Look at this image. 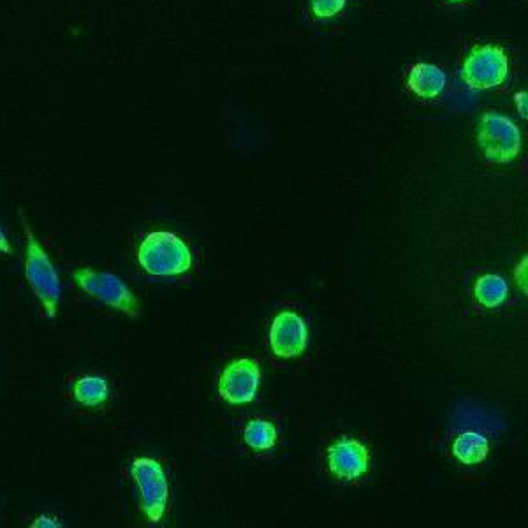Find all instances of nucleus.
<instances>
[{"label":"nucleus","instance_id":"nucleus-1","mask_svg":"<svg viewBox=\"0 0 528 528\" xmlns=\"http://www.w3.org/2000/svg\"><path fill=\"white\" fill-rule=\"evenodd\" d=\"M141 268L155 277H176L189 272L191 250L187 243L168 231H155L141 242L138 250Z\"/></svg>","mask_w":528,"mask_h":528},{"label":"nucleus","instance_id":"nucleus-2","mask_svg":"<svg viewBox=\"0 0 528 528\" xmlns=\"http://www.w3.org/2000/svg\"><path fill=\"white\" fill-rule=\"evenodd\" d=\"M27 235V256H25V277L37 300L43 303L48 317L57 316V305L60 300L59 275L53 268L52 261L43 247L39 245L29 224L23 220Z\"/></svg>","mask_w":528,"mask_h":528},{"label":"nucleus","instance_id":"nucleus-3","mask_svg":"<svg viewBox=\"0 0 528 528\" xmlns=\"http://www.w3.org/2000/svg\"><path fill=\"white\" fill-rule=\"evenodd\" d=\"M477 141L486 161L492 164H507L520 155L521 134L518 125L511 118L495 111H488L481 117Z\"/></svg>","mask_w":528,"mask_h":528},{"label":"nucleus","instance_id":"nucleus-4","mask_svg":"<svg viewBox=\"0 0 528 528\" xmlns=\"http://www.w3.org/2000/svg\"><path fill=\"white\" fill-rule=\"evenodd\" d=\"M74 280L88 296L103 301L104 305L117 308L122 314H127L131 319L140 316V300L132 294L131 289L125 286L117 275L106 272H96L90 268H80L74 272Z\"/></svg>","mask_w":528,"mask_h":528},{"label":"nucleus","instance_id":"nucleus-5","mask_svg":"<svg viewBox=\"0 0 528 528\" xmlns=\"http://www.w3.org/2000/svg\"><path fill=\"white\" fill-rule=\"evenodd\" d=\"M509 59L497 44H477L463 62L462 78L472 90H490L506 81Z\"/></svg>","mask_w":528,"mask_h":528},{"label":"nucleus","instance_id":"nucleus-6","mask_svg":"<svg viewBox=\"0 0 528 528\" xmlns=\"http://www.w3.org/2000/svg\"><path fill=\"white\" fill-rule=\"evenodd\" d=\"M131 474L141 493V509L150 523H159L168 506V479L161 463L152 458H138L131 465Z\"/></svg>","mask_w":528,"mask_h":528},{"label":"nucleus","instance_id":"nucleus-7","mask_svg":"<svg viewBox=\"0 0 528 528\" xmlns=\"http://www.w3.org/2000/svg\"><path fill=\"white\" fill-rule=\"evenodd\" d=\"M261 372L256 361L236 360L220 375L219 393L231 405L250 404L257 395Z\"/></svg>","mask_w":528,"mask_h":528},{"label":"nucleus","instance_id":"nucleus-8","mask_svg":"<svg viewBox=\"0 0 528 528\" xmlns=\"http://www.w3.org/2000/svg\"><path fill=\"white\" fill-rule=\"evenodd\" d=\"M328 467L333 476L356 481L370 469V453L358 440L345 437L328 449Z\"/></svg>","mask_w":528,"mask_h":528},{"label":"nucleus","instance_id":"nucleus-9","mask_svg":"<svg viewBox=\"0 0 528 528\" xmlns=\"http://www.w3.org/2000/svg\"><path fill=\"white\" fill-rule=\"evenodd\" d=\"M307 326L298 314L282 312L270 330V345L279 358H296L307 347Z\"/></svg>","mask_w":528,"mask_h":528},{"label":"nucleus","instance_id":"nucleus-10","mask_svg":"<svg viewBox=\"0 0 528 528\" xmlns=\"http://www.w3.org/2000/svg\"><path fill=\"white\" fill-rule=\"evenodd\" d=\"M407 87L421 99H435L444 92L446 74L433 64H416L407 78Z\"/></svg>","mask_w":528,"mask_h":528},{"label":"nucleus","instance_id":"nucleus-11","mask_svg":"<svg viewBox=\"0 0 528 528\" xmlns=\"http://www.w3.org/2000/svg\"><path fill=\"white\" fill-rule=\"evenodd\" d=\"M490 444L483 435L479 433H462L453 444V455L463 465H479L488 456Z\"/></svg>","mask_w":528,"mask_h":528},{"label":"nucleus","instance_id":"nucleus-12","mask_svg":"<svg viewBox=\"0 0 528 528\" xmlns=\"http://www.w3.org/2000/svg\"><path fill=\"white\" fill-rule=\"evenodd\" d=\"M509 287L506 280L497 275H483L474 286V296L484 308H499L507 300Z\"/></svg>","mask_w":528,"mask_h":528},{"label":"nucleus","instance_id":"nucleus-13","mask_svg":"<svg viewBox=\"0 0 528 528\" xmlns=\"http://www.w3.org/2000/svg\"><path fill=\"white\" fill-rule=\"evenodd\" d=\"M110 389L103 377H83L74 384V400L87 407H99L108 400Z\"/></svg>","mask_w":528,"mask_h":528},{"label":"nucleus","instance_id":"nucleus-14","mask_svg":"<svg viewBox=\"0 0 528 528\" xmlns=\"http://www.w3.org/2000/svg\"><path fill=\"white\" fill-rule=\"evenodd\" d=\"M243 440L249 448L256 449V451H268V449L273 448V444L277 440V430L272 423H268L264 419H254L245 428Z\"/></svg>","mask_w":528,"mask_h":528},{"label":"nucleus","instance_id":"nucleus-15","mask_svg":"<svg viewBox=\"0 0 528 528\" xmlns=\"http://www.w3.org/2000/svg\"><path fill=\"white\" fill-rule=\"evenodd\" d=\"M344 6L345 0H312V11L317 18H333Z\"/></svg>","mask_w":528,"mask_h":528},{"label":"nucleus","instance_id":"nucleus-16","mask_svg":"<svg viewBox=\"0 0 528 528\" xmlns=\"http://www.w3.org/2000/svg\"><path fill=\"white\" fill-rule=\"evenodd\" d=\"M527 263L528 259L525 257L523 259V263L518 266V270H516V280H518V286L523 287V291L527 293Z\"/></svg>","mask_w":528,"mask_h":528},{"label":"nucleus","instance_id":"nucleus-17","mask_svg":"<svg viewBox=\"0 0 528 528\" xmlns=\"http://www.w3.org/2000/svg\"><path fill=\"white\" fill-rule=\"evenodd\" d=\"M516 104H518V111L523 117L527 118V92L516 94Z\"/></svg>","mask_w":528,"mask_h":528},{"label":"nucleus","instance_id":"nucleus-18","mask_svg":"<svg viewBox=\"0 0 528 528\" xmlns=\"http://www.w3.org/2000/svg\"><path fill=\"white\" fill-rule=\"evenodd\" d=\"M32 527L39 528V527H60V523H57V521L52 520V518H37L34 523H32Z\"/></svg>","mask_w":528,"mask_h":528},{"label":"nucleus","instance_id":"nucleus-19","mask_svg":"<svg viewBox=\"0 0 528 528\" xmlns=\"http://www.w3.org/2000/svg\"><path fill=\"white\" fill-rule=\"evenodd\" d=\"M0 252L4 254H11V245H9L8 238L0 231Z\"/></svg>","mask_w":528,"mask_h":528},{"label":"nucleus","instance_id":"nucleus-20","mask_svg":"<svg viewBox=\"0 0 528 528\" xmlns=\"http://www.w3.org/2000/svg\"><path fill=\"white\" fill-rule=\"evenodd\" d=\"M449 2H455V4H458V2H465V0H449Z\"/></svg>","mask_w":528,"mask_h":528}]
</instances>
